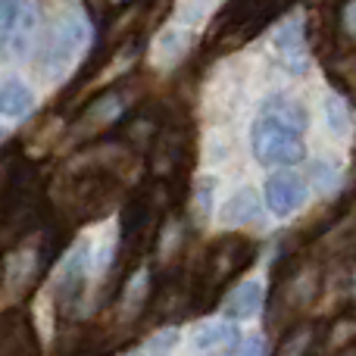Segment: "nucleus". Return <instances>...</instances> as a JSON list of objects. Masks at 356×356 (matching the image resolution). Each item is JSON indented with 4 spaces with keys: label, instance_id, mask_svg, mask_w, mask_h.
Returning a JSON list of instances; mask_svg holds the SVG:
<instances>
[{
    "label": "nucleus",
    "instance_id": "nucleus-15",
    "mask_svg": "<svg viewBox=\"0 0 356 356\" xmlns=\"http://www.w3.org/2000/svg\"><path fill=\"white\" fill-rule=\"evenodd\" d=\"M178 328H163V332H156L154 338L144 344V353L147 356H172L175 347H178Z\"/></svg>",
    "mask_w": 356,
    "mask_h": 356
},
{
    "label": "nucleus",
    "instance_id": "nucleus-14",
    "mask_svg": "<svg viewBox=\"0 0 356 356\" xmlns=\"http://www.w3.org/2000/svg\"><path fill=\"white\" fill-rule=\"evenodd\" d=\"M325 119L334 135H347V131H350V106H347L338 94H328L325 97Z\"/></svg>",
    "mask_w": 356,
    "mask_h": 356
},
{
    "label": "nucleus",
    "instance_id": "nucleus-21",
    "mask_svg": "<svg viewBox=\"0 0 356 356\" xmlns=\"http://www.w3.org/2000/svg\"><path fill=\"white\" fill-rule=\"evenodd\" d=\"M3 138H6V131H3V125H0V141H3Z\"/></svg>",
    "mask_w": 356,
    "mask_h": 356
},
{
    "label": "nucleus",
    "instance_id": "nucleus-7",
    "mask_svg": "<svg viewBox=\"0 0 356 356\" xmlns=\"http://www.w3.org/2000/svg\"><path fill=\"white\" fill-rule=\"evenodd\" d=\"M6 47H3V56H25L31 47H38V3L35 0H29V3H22V10H19L16 22H13V29L6 31Z\"/></svg>",
    "mask_w": 356,
    "mask_h": 356
},
{
    "label": "nucleus",
    "instance_id": "nucleus-8",
    "mask_svg": "<svg viewBox=\"0 0 356 356\" xmlns=\"http://www.w3.org/2000/svg\"><path fill=\"white\" fill-rule=\"evenodd\" d=\"M266 303V284L259 278H244L238 288H232V294L225 297V316L228 319H253Z\"/></svg>",
    "mask_w": 356,
    "mask_h": 356
},
{
    "label": "nucleus",
    "instance_id": "nucleus-5",
    "mask_svg": "<svg viewBox=\"0 0 356 356\" xmlns=\"http://www.w3.org/2000/svg\"><path fill=\"white\" fill-rule=\"evenodd\" d=\"M259 116L275 119V122H282L284 129L297 131V135H303V131L309 129L307 104H303L300 97H294V94H288V91H272L269 97L263 100V106H259Z\"/></svg>",
    "mask_w": 356,
    "mask_h": 356
},
{
    "label": "nucleus",
    "instance_id": "nucleus-20",
    "mask_svg": "<svg viewBox=\"0 0 356 356\" xmlns=\"http://www.w3.org/2000/svg\"><path fill=\"white\" fill-rule=\"evenodd\" d=\"M125 356H147L144 350H131V353H125Z\"/></svg>",
    "mask_w": 356,
    "mask_h": 356
},
{
    "label": "nucleus",
    "instance_id": "nucleus-4",
    "mask_svg": "<svg viewBox=\"0 0 356 356\" xmlns=\"http://www.w3.org/2000/svg\"><path fill=\"white\" fill-rule=\"evenodd\" d=\"M307 178L300 172H275L266 178V188H263V197H266V207H269L272 216H282L288 219L291 213L307 203Z\"/></svg>",
    "mask_w": 356,
    "mask_h": 356
},
{
    "label": "nucleus",
    "instance_id": "nucleus-10",
    "mask_svg": "<svg viewBox=\"0 0 356 356\" xmlns=\"http://www.w3.org/2000/svg\"><path fill=\"white\" fill-rule=\"evenodd\" d=\"M234 341H241L238 328L232 325V322H200V325L194 328V334H191V347H194L197 353H213V350H225V347H232Z\"/></svg>",
    "mask_w": 356,
    "mask_h": 356
},
{
    "label": "nucleus",
    "instance_id": "nucleus-1",
    "mask_svg": "<svg viewBox=\"0 0 356 356\" xmlns=\"http://www.w3.org/2000/svg\"><path fill=\"white\" fill-rule=\"evenodd\" d=\"M88 29L85 16L79 10H69L56 19L54 25H47V31H41L35 47V60H38V75L47 81H56L66 75V69L79 60V54L88 44Z\"/></svg>",
    "mask_w": 356,
    "mask_h": 356
},
{
    "label": "nucleus",
    "instance_id": "nucleus-3",
    "mask_svg": "<svg viewBox=\"0 0 356 356\" xmlns=\"http://www.w3.org/2000/svg\"><path fill=\"white\" fill-rule=\"evenodd\" d=\"M272 47L284 69L294 75H303L309 69V44H307V19L300 10L288 13L282 22L272 29Z\"/></svg>",
    "mask_w": 356,
    "mask_h": 356
},
{
    "label": "nucleus",
    "instance_id": "nucleus-16",
    "mask_svg": "<svg viewBox=\"0 0 356 356\" xmlns=\"http://www.w3.org/2000/svg\"><path fill=\"white\" fill-rule=\"evenodd\" d=\"M144 291H147V272H138L125 288V307H138V300H144Z\"/></svg>",
    "mask_w": 356,
    "mask_h": 356
},
{
    "label": "nucleus",
    "instance_id": "nucleus-11",
    "mask_svg": "<svg viewBox=\"0 0 356 356\" xmlns=\"http://www.w3.org/2000/svg\"><path fill=\"white\" fill-rule=\"evenodd\" d=\"M35 110V94L29 91V85L19 79L0 81V116L10 119H25Z\"/></svg>",
    "mask_w": 356,
    "mask_h": 356
},
{
    "label": "nucleus",
    "instance_id": "nucleus-19",
    "mask_svg": "<svg viewBox=\"0 0 356 356\" xmlns=\"http://www.w3.org/2000/svg\"><path fill=\"white\" fill-rule=\"evenodd\" d=\"M341 29H344L347 38L356 41V0H347L344 10H341Z\"/></svg>",
    "mask_w": 356,
    "mask_h": 356
},
{
    "label": "nucleus",
    "instance_id": "nucleus-17",
    "mask_svg": "<svg viewBox=\"0 0 356 356\" xmlns=\"http://www.w3.org/2000/svg\"><path fill=\"white\" fill-rule=\"evenodd\" d=\"M19 10H22V0H0V38L13 29Z\"/></svg>",
    "mask_w": 356,
    "mask_h": 356
},
{
    "label": "nucleus",
    "instance_id": "nucleus-18",
    "mask_svg": "<svg viewBox=\"0 0 356 356\" xmlns=\"http://www.w3.org/2000/svg\"><path fill=\"white\" fill-rule=\"evenodd\" d=\"M234 356H269L266 338L263 334H250V338H244L238 344V350H234Z\"/></svg>",
    "mask_w": 356,
    "mask_h": 356
},
{
    "label": "nucleus",
    "instance_id": "nucleus-9",
    "mask_svg": "<svg viewBox=\"0 0 356 356\" xmlns=\"http://www.w3.org/2000/svg\"><path fill=\"white\" fill-rule=\"evenodd\" d=\"M259 216V197L253 188H241L222 203L219 209V225L222 228H241Z\"/></svg>",
    "mask_w": 356,
    "mask_h": 356
},
{
    "label": "nucleus",
    "instance_id": "nucleus-6",
    "mask_svg": "<svg viewBox=\"0 0 356 356\" xmlns=\"http://www.w3.org/2000/svg\"><path fill=\"white\" fill-rule=\"evenodd\" d=\"M88 269H91V250L85 244H75L72 250L66 253V259L60 263V275H56V284H60V297L66 303H75L81 297V288L88 282Z\"/></svg>",
    "mask_w": 356,
    "mask_h": 356
},
{
    "label": "nucleus",
    "instance_id": "nucleus-12",
    "mask_svg": "<svg viewBox=\"0 0 356 356\" xmlns=\"http://www.w3.org/2000/svg\"><path fill=\"white\" fill-rule=\"evenodd\" d=\"M213 191H216V178L213 175H200L191 191V209H194L197 222H207L213 216Z\"/></svg>",
    "mask_w": 356,
    "mask_h": 356
},
{
    "label": "nucleus",
    "instance_id": "nucleus-13",
    "mask_svg": "<svg viewBox=\"0 0 356 356\" xmlns=\"http://www.w3.org/2000/svg\"><path fill=\"white\" fill-rule=\"evenodd\" d=\"M31 272H35V253L19 250L6 259V282H10V288H22L31 278Z\"/></svg>",
    "mask_w": 356,
    "mask_h": 356
},
{
    "label": "nucleus",
    "instance_id": "nucleus-2",
    "mask_svg": "<svg viewBox=\"0 0 356 356\" xmlns=\"http://www.w3.org/2000/svg\"><path fill=\"white\" fill-rule=\"evenodd\" d=\"M250 150L259 166H297L307 156L303 135L284 129L275 119L259 116L250 129Z\"/></svg>",
    "mask_w": 356,
    "mask_h": 356
}]
</instances>
